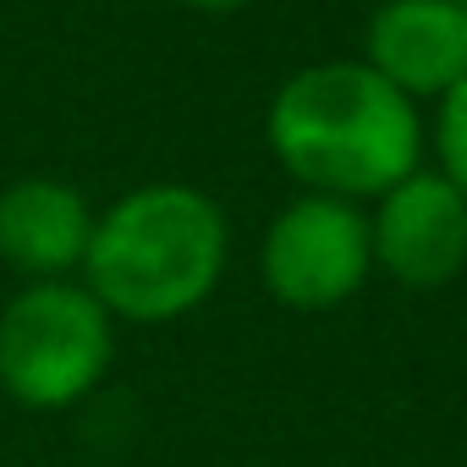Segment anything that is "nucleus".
Returning a JSON list of instances; mask_svg holds the SVG:
<instances>
[{
  "label": "nucleus",
  "instance_id": "nucleus-1",
  "mask_svg": "<svg viewBox=\"0 0 467 467\" xmlns=\"http://www.w3.org/2000/svg\"><path fill=\"white\" fill-rule=\"evenodd\" d=\"M270 154L303 192L374 203L423 165V116L368 61H314L292 72L265 116Z\"/></svg>",
  "mask_w": 467,
  "mask_h": 467
},
{
  "label": "nucleus",
  "instance_id": "nucleus-2",
  "mask_svg": "<svg viewBox=\"0 0 467 467\" xmlns=\"http://www.w3.org/2000/svg\"><path fill=\"white\" fill-rule=\"evenodd\" d=\"M231 259L225 209L192 182H143L94 214L83 286L110 319L176 325L198 314Z\"/></svg>",
  "mask_w": 467,
  "mask_h": 467
},
{
  "label": "nucleus",
  "instance_id": "nucleus-3",
  "mask_svg": "<svg viewBox=\"0 0 467 467\" xmlns=\"http://www.w3.org/2000/svg\"><path fill=\"white\" fill-rule=\"evenodd\" d=\"M116 319L83 281H28L0 308V390L28 412H67L99 390Z\"/></svg>",
  "mask_w": 467,
  "mask_h": 467
},
{
  "label": "nucleus",
  "instance_id": "nucleus-4",
  "mask_svg": "<svg viewBox=\"0 0 467 467\" xmlns=\"http://www.w3.org/2000/svg\"><path fill=\"white\" fill-rule=\"evenodd\" d=\"M265 292L292 314H330L374 275V243L363 203L303 192L292 198L259 243Z\"/></svg>",
  "mask_w": 467,
  "mask_h": 467
},
{
  "label": "nucleus",
  "instance_id": "nucleus-5",
  "mask_svg": "<svg viewBox=\"0 0 467 467\" xmlns=\"http://www.w3.org/2000/svg\"><path fill=\"white\" fill-rule=\"evenodd\" d=\"M374 270L407 292H440L467 270V198L440 171H412L374 198L368 214Z\"/></svg>",
  "mask_w": 467,
  "mask_h": 467
},
{
  "label": "nucleus",
  "instance_id": "nucleus-6",
  "mask_svg": "<svg viewBox=\"0 0 467 467\" xmlns=\"http://www.w3.org/2000/svg\"><path fill=\"white\" fill-rule=\"evenodd\" d=\"M363 61L418 99H445L467 78V12L456 0H379L363 28Z\"/></svg>",
  "mask_w": 467,
  "mask_h": 467
},
{
  "label": "nucleus",
  "instance_id": "nucleus-7",
  "mask_svg": "<svg viewBox=\"0 0 467 467\" xmlns=\"http://www.w3.org/2000/svg\"><path fill=\"white\" fill-rule=\"evenodd\" d=\"M94 237L88 198L61 176H23L0 187V265L23 281H72Z\"/></svg>",
  "mask_w": 467,
  "mask_h": 467
},
{
  "label": "nucleus",
  "instance_id": "nucleus-8",
  "mask_svg": "<svg viewBox=\"0 0 467 467\" xmlns=\"http://www.w3.org/2000/svg\"><path fill=\"white\" fill-rule=\"evenodd\" d=\"M429 138H434V171L467 198V78L445 94V99H434V127H429Z\"/></svg>",
  "mask_w": 467,
  "mask_h": 467
},
{
  "label": "nucleus",
  "instance_id": "nucleus-9",
  "mask_svg": "<svg viewBox=\"0 0 467 467\" xmlns=\"http://www.w3.org/2000/svg\"><path fill=\"white\" fill-rule=\"evenodd\" d=\"M182 6H192V12H243V6H254V0H182Z\"/></svg>",
  "mask_w": 467,
  "mask_h": 467
},
{
  "label": "nucleus",
  "instance_id": "nucleus-10",
  "mask_svg": "<svg viewBox=\"0 0 467 467\" xmlns=\"http://www.w3.org/2000/svg\"><path fill=\"white\" fill-rule=\"evenodd\" d=\"M456 6H462V12H467V0H456Z\"/></svg>",
  "mask_w": 467,
  "mask_h": 467
}]
</instances>
